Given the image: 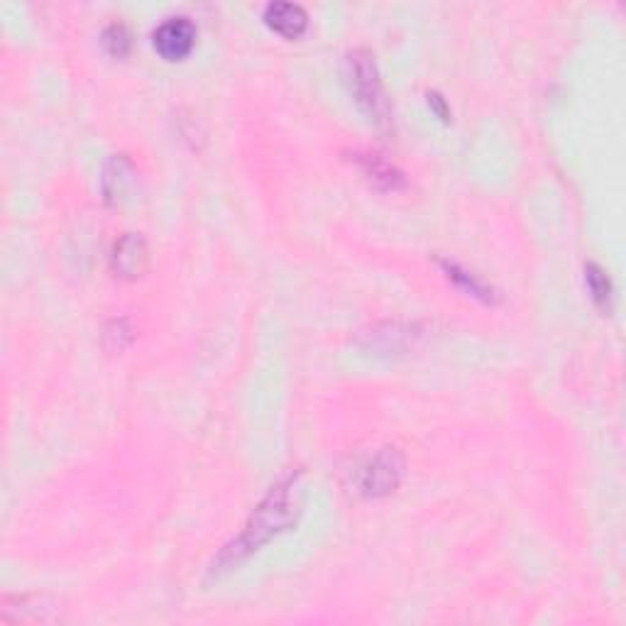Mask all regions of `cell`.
Segmentation results:
<instances>
[{"label":"cell","mask_w":626,"mask_h":626,"mask_svg":"<svg viewBox=\"0 0 626 626\" xmlns=\"http://www.w3.org/2000/svg\"><path fill=\"white\" fill-rule=\"evenodd\" d=\"M150 265V252L140 233H125L123 238L115 240L111 252V267L118 277L137 279L147 272Z\"/></svg>","instance_id":"5b68a950"},{"label":"cell","mask_w":626,"mask_h":626,"mask_svg":"<svg viewBox=\"0 0 626 626\" xmlns=\"http://www.w3.org/2000/svg\"><path fill=\"white\" fill-rule=\"evenodd\" d=\"M438 265L443 267V272H446V277L450 279V282H453L460 291H465V294L475 296V299H480L482 304H497L499 301L497 289H494L492 284H487L485 279L477 277L475 272H470V269H465L463 265L450 262V260H441Z\"/></svg>","instance_id":"ba28073f"},{"label":"cell","mask_w":626,"mask_h":626,"mask_svg":"<svg viewBox=\"0 0 626 626\" xmlns=\"http://www.w3.org/2000/svg\"><path fill=\"white\" fill-rule=\"evenodd\" d=\"M135 167L125 155H115L106 162L101 177V191L108 206H118L128 199V191L133 186Z\"/></svg>","instance_id":"52a82bcc"},{"label":"cell","mask_w":626,"mask_h":626,"mask_svg":"<svg viewBox=\"0 0 626 626\" xmlns=\"http://www.w3.org/2000/svg\"><path fill=\"white\" fill-rule=\"evenodd\" d=\"M345 84L353 93L362 115L372 125H377V128H389L392 125V111H389V101L384 96L375 54L367 52V49L348 52V57H345Z\"/></svg>","instance_id":"7a4b0ae2"},{"label":"cell","mask_w":626,"mask_h":626,"mask_svg":"<svg viewBox=\"0 0 626 626\" xmlns=\"http://www.w3.org/2000/svg\"><path fill=\"white\" fill-rule=\"evenodd\" d=\"M402 475L404 458L394 448H384L360 470L358 487L365 497H384V494L397 490Z\"/></svg>","instance_id":"3957f363"},{"label":"cell","mask_w":626,"mask_h":626,"mask_svg":"<svg viewBox=\"0 0 626 626\" xmlns=\"http://www.w3.org/2000/svg\"><path fill=\"white\" fill-rule=\"evenodd\" d=\"M428 108H431V111H433V113H436V115H438V118H441V120H443V123H448V120H450V115H453V113H450V108H448L446 98H443V96H441V93H436V91H431V93H428Z\"/></svg>","instance_id":"5bb4252c"},{"label":"cell","mask_w":626,"mask_h":626,"mask_svg":"<svg viewBox=\"0 0 626 626\" xmlns=\"http://www.w3.org/2000/svg\"><path fill=\"white\" fill-rule=\"evenodd\" d=\"M152 45L157 54L167 62H181L191 54L196 45V27L186 15H174V18L162 20L152 32Z\"/></svg>","instance_id":"277c9868"},{"label":"cell","mask_w":626,"mask_h":626,"mask_svg":"<svg viewBox=\"0 0 626 626\" xmlns=\"http://www.w3.org/2000/svg\"><path fill=\"white\" fill-rule=\"evenodd\" d=\"M358 164L365 172V177L377 186V189L384 191H394L404 184L402 174L387 162V159L377 157V155H358Z\"/></svg>","instance_id":"9c48e42d"},{"label":"cell","mask_w":626,"mask_h":626,"mask_svg":"<svg viewBox=\"0 0 626 626\" xmlns=\"http://www.w3.org/2000/svg\"><path fill=\"white\" fill-rule=\"evenodd\" d=\"M585 284L587 291H590V299L597 309L609 313L612 311V299H614V289H612V279L607 277V272L595 262L585 267Z\"/></svg>","instance_id":"30bf717a"},{"label":"cell","mask_w":626,"mask_h":626,"mask_svg":"<svg viewBox=\"0 0 626 626\" xmlns=\"http://www.w3.org/2000/svg\"><path fill=\"white\" fill-rule=\"evenodd\" d=\"M296 487H299V472L282 477L277 485L260 502L245 524L243 534L233 543L223 548L221 556L213 560L211 575H221L225 570H233L235 565L243 563L252 553L260 551L267 541L287 531L299 514V502H296Z\"/></svg>","instance_id":"6da1fadb"},{"label":"cell","mask_w":626,"mask_h":626,"mask_svg":"<svg viewBox=\"0 0 626 626\" xmlns=\"http://www.w3.org/2000/svg\"><path fill=\"white\" fill-rule=\"evenodd\" d=\"M101 42H103V49H106L111 57L123 59L125 54L130 52V47H133V35H130V30L123 23H113L103 30Z\"/></svg>","instance_id":"7c38bea8"},{"label":"cell","mask_w":626,"mask_h":626,"mask_svg":"<svg viewBox=\"0 0 626 626\" xmlns=\"http://www.w3.org/2000/svg\"><path fill=\"white\" fill-rule=\"evenodd\" d=\"M367 338H370V345H377V348H382L384 353H392V350L406 348V345L416 338V333L411 326L387 323V326H384V333H380L375 328V333H367Z\"/></svg>","instance_id":"8fae6325"},{"label":"cell","mask_w":626,"mask_h":626,"mask_svg":"<svg viewBox=\"0 0 626 626\" xmlns=\"http://www.w3.org/2000/svg\"><path fill=\"white\" fill-rule=\"evenodd\" d=\"M133 340V331L128 328V321H111L106 328V345L111 350H123Z\"/></svg>","instance_id":"4fadbf2b"},{"label":"cell","mask_w":626,"mask_h":626,"mask_svg":"<svg viewBox=\"0 0 626 626\" xmlns=\"http://www.w3.org/2000/svg\"><path fill=\"white\" fill-rule=\"evenodd\" d=\"M262 18H265L269 30L287 37V40H299L309 30V13L299 3H284V0L269 3Z\"/></svg>","instance_id":"8992f818"}]
</instances>
